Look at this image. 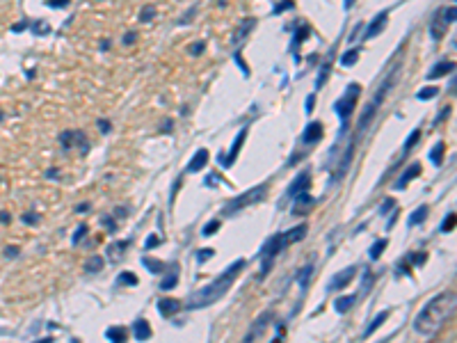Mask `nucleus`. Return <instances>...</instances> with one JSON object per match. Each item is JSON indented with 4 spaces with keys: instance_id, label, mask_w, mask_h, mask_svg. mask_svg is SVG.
I'll list each match as a JSON object with an SVG mask.
<instances>
[{
    "instance_id": "obj_1",
    "label": "nucleus",
    "mask_w": 457,
    "mask_h": 343,
    "mask_svg": "<svg viewBox=\"0 0 457 343\" xmlns=\"http://www.w3.org/2000/svg\"><path fill=\"white\" fill-rule=\"evenodd\" d=\"M455 313V293L444 291L439 295H434L430 302L423 307V311L416 316L414 330L421 336H434L441 327L446 325V320H450Z\"/></svg>"
},
{
    "instance_id": "obj_2",
    "label": "nucleus",
    "mask_w": 457,
    "mask_h": 343,
    "mask_svg": "<svg viewBox=\"0 0 457 343\" xmlns=\"http://www.w3.org/2000/svg\"><path fill=\"white\" fill-rule=\"evenodd\" d=\"M245 268V259H238V261H233L231 266L224 270L222 274H220L217 279H213V282L208 284V286L199 288L197 293H192V295L188 297V309H204V307H210L215 305L217 300H222L224 295H227L229 286L233 284V279L238 277V272Z\"/></svg>"
},
{
    "instance_id": "obj_3",
    "label": "nucleus",
    "mask_w": 457,
    "mask_h": 343,
    "mask_svg": "<svg viewBox=\"0 0 457 343\" xmlns=\"http://www.w3.org/2000/svg\"><path fill=\"white\" fill-rule=\"evenodd\" d=\"M398 71L400 69H393V71L389 73V76L382 80V85L377 87V92L373 94V99H371V103H368L366 108H363V112H361V117H359V131H366L368 126H371V121L375 119V115H377V110H380V105L384 103V99H386V94H389V90L393 87V82H396V78H398Z\"/></svg>"
},
{
    "instance_id": "obj_4",
    "label": "nucleus",
    "mask_w": 457,
    "mask_h": 343,
    "mask_svg": "<svg viewBox=\"0 0 457 343\" xmlns=\"http://www.w3.org/2000/svg\"><path fill=\"white\" fill-rule=\"evenodd\" d=\"M265 195H268V183L254 185L252 190H247V192L238 195V197H235V199H231V202H229V204L222 208V213H224V215H233V213H238V210L247 208V206H254V204L263 202V199H265Z\"/></svg>"
},
{
    "instance_id": "obj_5",
    "label": "nucleus",
    "mask_w": 457,
    "mask_h": 343,
    "mask_svg": "<svg viewBox=\"0 0 457 343\" xmlns=\"http://www.w3.org/2000/svg\"><path fill=\"white\" fill-rule=\"evenodd\" d=\"M359 94H361V85H359V82H350V85H347V90H345V94H343L341 99L334 103V112H336V115L343 119V131H345L350 115L355 112Z\"/></svg>"
},
{
    "instance_id": "obj_6",
    "label": "nucleus",
    "mask_w": 457,
    "mask_h": 343,
    "mask_svg": "<svg viewBox=\"0 0 457 343\" xmlns=\"http://www.w3.org/2000/svg\"><path fill=\"white\" fill-rule=\"evenodd\" d=\"M286 247H288L286 233H274V236H270V238L263 243V249H261L263 261H274V259H277Z\"/></svg>"
},
{
    "instance_id": "obj_7",
    "label": "nucleus",
    "mask_w": 457,
    "mask_h": 343,
    "mask_svg": "<svg viewBox=\"0 0 457 343\" xmlns=\"http://www.w3.org/2000/svg\"><path fill=\"white\" fill-rule=\"evenodd\" d=\"M355 274H357V266H350V268H345V270H341V272H336L332 277V282H329V291H343V288L347 286V284L355 279Z\"/></svg>"
},
{
    "instance_id": "obj_8",
    "label": "nucleus",
    "mask_w": 457,
    "mask_h": 343,
    "mask_svg": "<svg viewBox=\"0 0 457 343\" xmlns=\"http://www.w3.org/2000/svg\"><path fill=\"white\" fill-rule=\"evenodd\" d=\"M60 142H62V146H64L67 151L71 149L73 144L87 151V142H85V133H82V131H64V133L60 135Z\"/></svg>"
},
{
    "instance_id": "obj_9",
    "label": "nucleus",
    "mask_w": 457,
    "mask_h": 343,
    "mask_svg": "<svg viewBox=\"0 0 457 343\" xmlns=\"http://www.w3.org/2000/svg\"><path fill=\"white\" fill-rule=\"evenodd\" d=\"M322 124L320 121H309L307 124V128H304V133H302V142L304 144H316V142H320L322 140Z\"/></svg>"
},
{
    "instance_id": "obj_10",
    "label": "nucleus",
    "mask_w": 457,
    "mask_h": 343,
    "mask_svg": "<svg viewBox=\"0 0 457 343\" xmlns=\"http://www.w3.org/2000/svg\"><path fill=\"white\" fill-rule=\"evenodd\" d=\"M245 137H247V128H243L238 135H235V140H233V146H231V151H229V156L227 158H220V163L224 165V167H231V165L235 163V158H238V154H240V146H243V142H245Z\"/></svg>"
},
{
    "instance_id": "obj_11",
    "label": "nucleus",
    "mask_w": 457,
    "mask_h": 343,
    "mask_svg": "<svg viewBox=\"0 0 457 343\" xmlns=\"http://www.w3.org/2000/svg\"><path fill=\"white\" fill-rule=\"evenodd\" d=\"M309 183H311V179H309V174H299L297 179H295L293 183L288 185V190H286V197H288V199H295V197H297V195L307 192V190H309Z\"/></svg>"
},
{
    "instance_id": "obj_12",
    "label": "nucleus",
    "mask_w": 457,
    "mask_h": 343,
    "mask_svg": "<svg viewBox=\"0 0 457 343\" xmlns=\"http://www.w3.org/2000/svg\"><path fill=\"white\" fill-rule=\"evenodd\" d=\"M386 18H389V9H384V12L377 14V16L373 18V23L368 26V30L363 32V39H371V37H375V34H380L386 26Z\"/></svg>"
},
{
    "instance_id": "obj_13",
    "label": "nucleus",
    "mask_w": 457,
    "mask_h": 343,
    "mask_svg": "<svg viewBox=\"0 0 457 343\" xmlns=\"http://www.w3.org/2000/svg\"><path fill=\"white\" fill-rule=\"evenodd\" d=\"M355 142H357V137L350 142V146H347V149H345V154H343L341 167H336V172H334V181H341L343 176H345V172L350 169V165H352V154H355Z\"/></svg>"
},
{
    "instance_id": "obj_14",
    "label": "nucleus",
    "mask_w": 457,
    "mask_h": 343,
    "mask_svg": "<svg viewBox=\"0 0 457 343\" xmlns=\"http://www.w3.org/2000/svg\"><path fill=\"white\" fill-rule=\"evenodd\" d=\"M446 30H448V23L441 18V9H439L430 21V34H432V39H441L446 34Z\"/></svg>"
},
{
    "instance_id": "obj_15",
    "label": "nucleus",
    "mask_w": 457,
    "mask_h": 343,
    "mask_svg": "<svg viewBox=\"0 0 457 343\" xmlns=\"http://www.w3.org/2000/svg\"><path fill=\"white\" fill-rule=\"evenodd\" d=\"M421 174V165L419 163H414V165H409L405 172H402V176L396 181V190H405L407 188V183H409L411 179H416V176Z\"/></svg>"
},
{
    "instance_id": "obj_16",
    "label": "nucleus",
    "mask_w": 457,
    "mask_h": 343,
    "mask_svg": "<svg viewBox=\"0 0 457 343\" xmlns=\"http://www.w3.org/2000/svg\"><path fill=\"white\" fill-rule=\"evenodd\" d=\"M453 69H455V62H450V60L439 62V65H434V69L427 71V80H437V78L446 76V73H453Z\"/></svg>"
},
{
    "instance_id": "obj_17",
    "label": "nucleus",
    "mask_w": 457,
    "mask_h": 343,
    "mask_svg": "<svg viewBox=\"0 0 457 343\" xmlns=\"http://www.w3.org/2000/svg\"><path fill=\"white\" fill-rule=\"evenodd\" d=\"M256 26V18H249V21H243L240 23V28L238 30L233 32V37H231V44H233V46H240V41H243L245 37H247L249 32H252V28Z\"/></svg>"
},
{
    "instance_id": "obj_18",
    "label": "nucleus",
    "mask_w": 457,
    "mask_h": 343,
    "mask_svg": "<svg viewBox=\"0 0 457 343\" xmlns=\"http://www.w3.org/2000/svg\"><path fill=\"white\" fill-rule=\"evenodd\" d=\"M179 305H181V302H179V300H174V297H163V300L158 302V311H160V316H165V318L174 316V313L179 311Z\"/></svg>"
},
{
    "instance_id": "obj_19",
    "label": "nucleus",
    "mask_w": 457,
    "mask_h": 343,
    "mask_svg": "<svg viewBox=\"0 0 457 343\" xmlns=\"http://www.w3.org/2000/svg\"><path fill=\"white\" fill-rule=\"evenodd\" d=\"M272 316H274V313H272V311L263 313V316H261V318H258V320H256V325H254V327H252V332H249V334H247V339H245V341H254V339H256V336H261L263 327H268V325H270V323H268V320H272Z\"/></svg>"
},
{
    "instance_id": "obj_20",
    "label": "nucleus",
    "mask_w": 457,
    "mask_h": 343,
    "mask_svg": "<svg viewBox=\"0 0 457 343\" xmlns=\"http://www.w3.org/2000/svg\"><path fill=\"white\" fill-rule=\"evenodd\" d=\"M133 332H135V339L137 341H146V339H151V325L144 320V318H140V320H135V325H133Z\"/></svg>"
},
{
    "instance_id": "obj_21",
    "label": "nucleus",
    "mask_w": 457,
    "mask_h": 343,
    "mask_svg": "<svg viewBox=\"0 0 457 343\" xmlns=\"http://www.w3.org/2000/svg\"><path fill=\"white\" fill-rule=\"evenodd\" d=\"M206 163H208V151L206 149H199L194 154V158L190 160V165H188V172H201L206 167Z\"/></svg>"
},
{
    "instance_id": "obj_22",
    "label": "nucleus",
    "mask_w": 457,
    "mask_h": 343,
    "mask_svg": "<svg viewBox=\"0 0 457 343\" xmlns=\"http://www.w3.org/2000/svg\"><path fill=\"white\" fill-rule=\"evenodd\" d=\"M171 270H169V274H167V277L163 279V282H160V288H163V291H171V288L176 286V284H179V263H174V266H169Z\"/></svg>"
},
{
    "instance_id": "obj_23",
    "label": "nucleus",
    "mask_w": 457,
    "mask_h": 343,
    "mask_svg": "<svg viewBox=\"0 0 457 343\" xmlns=\"http://www.w3.org/2000/svg\"><path fill=\"white\" fill-rule=\"evenodd\" d=\"M359 300V295H343V297H338L336 302H334V309H336V313H345V311H350L352 309V305Z\"/></svg>"
},
{
    "instance_id": "obj_24",
    "label": "nucleus",
    "mask_w": 457,
    "mask_h": 343,
    "mask_svg": "<svg viewBox=\"0 0 457 343\" xmlns=\"http://www.w3.org/2000/svg\"><path fill=\"white\" fill-rule=\"evenodd\" d=\"M427 213H430V206H419V208L414 210V213L409 215V220H407V222H409V227H419V224H423L425 220H427Z\"/></svg>"
},
{
    "instance_id": "obj_25",
    "label": "nucleus",
    "mask_w": 457,
    "mask_h": 343,
    "mask_svg": "<svg viewBox=\"0 0 457 343\" xmlns=\"http://www.w3.org/2000/svg\"><path fill=\"white\" fill-rule=\"evenodd\" d=\"M130 240H119V243H112L110 247H107V256L112 259V261H119L121 256H124V247H128Z\"/></svg>"
},
{
    "instance_id": "obj_26",
    "label": "nucleus",
    "mask_w": 457,
    "mask_h": 343,
    "mask_svg": "<svg viewBox=\"0 0 457 343\" xmlns=\"http://www.w3.org/2000/svg\"><path fill=\"white\" fill-rule=\"evenodd\" d=\"M307 231H309V227L307 224H297V227H293L291 231H286V240H288V245L291 243H299V240H302L304 236H307Z\"/></svg>"
},
{
    "instance_id": "obj_27",
    "label": "nucleus",
    "mask_w": 457,
    "mask_h": 343,
    "mask_svg": "<svg viewBox=\"0 0 457 343\" xmlns=\"http://www.w3.org/2000/svg\"><path fill=\"white\" fill-rule=\"evenodd\" d=\"M444 151H446V142H437L434 146L430 149V160H432V165H437L439 167L441 163H444Z\"/></svg>"
},
{
    "instance_id": "obj_28",
    "label": "nucleus",
    "mask_w": 457,
    "mask_h": 343,
    "mask_svg": "<svg viewBox=\"0 0 457 343\" xmlns=\"http://www.w3.org/2000/svg\"><path fill=\"white\" fill-rule=\"evenodd\" d=\"M142 266L146 268L149 272H154V274H160V272H165V263L160 261V259H151V256H144L142 259Z\"/></svg>"
},
{
    "instance_id": "obj_29",
    "label": "nucleus",
    "mask_w": 457,
    "mask_h": 343,
    "mask_svg": "<svg viewBox=\"0 0 457 343\" xmlns=\"http://www.w3.org/2000/svg\"><path fill=\"white\" fill-rule=\"evenodd\" d=\"M311 274H313V261L307 263V266H304L302 270H299V274H297V286L302 288V291L309 286V279H311Z\"/></svg>"
},
{
    "instance_id": "obj_30",
    "label": "nucleus",
    "mask_w": 457,
    "mask_h": 343,
    "mask_svg": "<svg viewBox=\"0 0 457 343\" xmlns=\"http://www.w3.org/2000/svg\"><path fill=\"white\" fill-rule=\"evenodd\" d=\"M103 266H105V259H103L101 254H94V256L87 259L85 270L87 272H98V270H103Z\"/></svg>"
},
{
    "instance_id": "obj_31",
    "label": "nucleus",
    "mask_w": 457,
    "mask_h": 343,
    "mask_svg": "<svg viewBox=\"0 0 457 343\" xmlns=\"http://www.w3.org/2000/svg\"><path fill=\"white\" fill-rule=\"evenodd\" d=\"M386 318H389V311H380V313H377V316H375V318H373V320H371V325L366 327V332H363V336H371L373 332H375L377 327H380L382 323L386 320Z\"/></svg>"
},
{
    "instance_id": "obj_32",
    "label": "nucleus",
    "mask_w": 457,
    "mask_h": 343,
    "mask_svg": "<svg viewBox=\"0 0 457 343\" xmlns=\"http://www.w3.org/2000/svg\"><path fill=\"white\" fill-rule=\"evenodd\" d=\"M137 284H140V279L133 272H119V277H117V286H137Z\"/></svg>"
},
{
    "instance_id": "obj_33",
    "label": "nucleus",
    "mask_w": 457,
    "mask_h": 343,
    "mask_svg": "<svg viewBox=\"0 0 457 343\" xmlns=\"http://www.w3.org/2000/svg\"><path fill=\"white\" fill-rule=\"evenodd\" d=\"M357 60H359V48H350L347 53L341 55V67H352Z\"/></svg>"
},
{
    "instance_id": "obj_34",
    "label": "nucleus",
    "mask_w": 457,
    "mask_h": 343,
    "mask_svg": "<svg viewBox=\"0 0 457 343\" xmlns=\"http://www.w3.org/2000/svg\"><path fill=\"white\" fill-rule=\"evenodd\" d=\"M105 339L107 341H126V330L124 327H110L105 332Z\"/></svg>"
},
{
    "instance_id": "obj_35",
    "label": "nucleus",
    "mask_w": 457,
    "mask_h": 343,
    "mask_svg": "<svg viewBox=\"0 0 457 343\" xmlns=\"http://www.w3.org/2000/svg\"><path fill=\"white\" fill-rule=\"evenodd\" d=\"M386 245H389V240H386V238H380V240H377V243L371 247V259H380Z\"/></svg>"
},
{
    "instance_id": "obj_36",
    "label": "nucleus",
    "mask_w": 457,
    "mask_h": 343,
    "mask_svg": "<svg viewBox=\"0 0 457 343\" xmlns=\"http://www.w3.org/2000/svg\"><path fill=\"white\" fill-rule=\"evenodd\" d=\"M373 282H375V274H373L371 270H363V279H361V293H368L373 288Z\"/></svg>"
},
{
    "instance_id": "obj_37",
    "label": "nucleus",
    "mask_w": 457,
    "mask_h": 343,
    "mask_svg": "<svg viewBox=\"0 0 457 343\" xmlns=\"http://www.w3.org/2000/svg\"><path fill=\"white\" fill-rule=\"evenodd\" d=\"M329 71H332V62H325V65H322V73H318V80H316V87L318 90H320L322 85H325L327 82V78H329Z\"/></svg>"
},
{
    "instance_id": "obj_38",
    "label": "nucleus",
    "mask_w": 457,
    "mask_h": 343,
    "mask_svg": "<svg viewBox=\"0 0 457 343\" xmlns=\"http://www.w3.org/2000/svg\"><path fill=\"white\" fill-rule=\"evenodd\" d=\"M154 18H156V7H154V5H146V7L142 9V14H140V21L149 23V21H154Z\"/></svg>"
},
{
    "instance_id": "obj_39",
    "label": "nucleus",
    "mask_w": 457,
    "mask_h": 343,
    "mask_svg": "<svg viewBox=\"0 0 457 343\" xmlns=\"http://www.w3.org/2000/svg\"><path fill=\"white\" fill-rule=\"evenodd\" d=\"M437 94H439V87H423V90H421L416 96H419L421 101H427V99H434Z\"/></svg>"
},
{
    "instance_id": "obj_40",
    "label": "nucleus",
    "mask_w": 457,
    "mask_h": 343,
    "mask_svg": "<svg viewBox=\"0 0 457 343\" xmlns=\"http://www.w3.org/2000/svg\"><path fill=\"white\" fill-rule=\"evenodd\" d=\"M455 220H457V218H455V213H448V215H446L444 224H441V231H444V233L453 231V229H455Z\"/></svg>"
},
{
    "instance_id": "obj_41",
    "label": "nucleus",
    "mask_w": 457,
    "mask_h": 343,
    "mask_svg": "<svg viewBox=\"0 0 457 343\" xmlns=\"http://www.w3.org/2000/svg\"><path fill=\"white\" fill-rule=\"evenodd\" d=\"M419 137H421V131H419V128H414V131H411V135L407 137V142H405V149H402V151H405V154H407V151H409L411 146H414L416 142H419Z\"/></svg>"
},
{
    "instance_id": "obj_42",
    "label": "nucleus",
    "mask_w": 457,
    "mask_h": 343,
    "mask_svg": "<svg viewBox=\"0 0 457 343\" xmlns=\"http://www.w3.org/2000/svg\"><path fill=\"white\" fill-rule=\"evenodd\" d=\"M213 254H215V249L204 247V249H199V252H197V261H199V263H204V261H208V259L213 256Z\"/></svg>"
},
{
    "instance_id": "obj_43",
    "label": "nucleus",
    "mask_w": 457,
    "mask_h": 343,
    "mask_svg": "<svg viewBox=\"0 0 457 343\" xmlns=\"http://www.w3.org/2000/svg\"><path fill=\"white\" fill-rule=\"evenodd\" d=\"M85 236H87V224H80V227L76 229V233H73L71 243H73V245H78V243H80V238H85Z\"/></svg>"
},
{
    "instance_id": "obj_44",
    "label": "nucleus",
    "mask_w": 457,
    "mask_h": 343,
    "mask_svg": "<svg viewBox=\"0 0 457 343\" xmlns=\"http://www.w3.org/2000/svg\"><path fill=\"white\" fill-rule=\"evenodd\" d=\"M441 18H444L446 23H455V7H448V9H441Z\"/></svg>"
},
{
    "instance_id": "obj_45",
    "label": "nucleus",
    "mask_w": 457,
    "mask_h": 343,
    "mask_svg": "<svg viewBox=\"0 0 457 343\" xmlns=\"http://www.w3.org/2000/svg\"><path fill=\"white\" fill-rule=\"evenodd\" d=\"M32 28H34V34H48V30H51V26L46 21H37Z\"/></svg>"
},
{
    "instance_id": "obj_46",
    "label": "nucleus",
    "mask_w": 457,
    "mask_h": 343,
    "mask_svg": "<svg viewBox=\"0 0 457 343\" xmlns=\"http://www.w3.org/2000/svg\"><path fill=\"white\" fill-rule=\"evenodd\" d=\"M391 208H396V202H393V199L389 197V199H384V202H382V206H380V215H389V210Z\"/></svg>"
},
{
    "instance_id": "obj_47",
    "label": "nucleus",
    "mask_w": 457,
    "mask_h": 343,
    "mask_svg": "<svg viewBox=\"0 0 457 343\" xmlns=\"http://www.w3.org/2000/svg\"><path fill=\"white\" fill-rule=\"evenodd\" d=\"M217 229H220V220H213V222H208V224H206V227H204V231H201V233H204V236H210V233H215V231H217Z\"/></svg>"
},
{
    "instance_id": "obj_48",
    "label": "nucleus",
    "mask_w": 457,
    "mask_h": 343,
    "mask_svg": "<svg viewBox=\"0 0 457 343\" xmlns=\"http://www.w3.org/2000/svg\"><path fill=\"white\" fill-rule=\"evenodd\" d=\"M158 245H160V236L151 233V236L146 238V243H144V249H154V247H158Z\"/></svg>"
},
{
    "instance_id": "obj_49",
    "label": "nucleus",
    "mask_w": 457,
    "mask_h": 343,
    "mask_svg": "<svg viewBox=\"0 0 457 343\" xmlns=\"http://www.w3.org/2000/svg\"><path fill=\"white\" fill-rule=\"evenodd\" d=\"M101 224H103V227H107V231H110V233L117 229L115 220H112V218H107V215H103V218H101Z\"/></svg>"
},
{
    "instance_id": "obj_50",
    "label": "nucleus",
    "mask_w": 457,
    "mask_h": 343,
    "mask_svg": "<svg viewBox=\"0 0 457 343\" xmlns=\"http://www.w3.org/2000/svg\"><path fill=\"white\" fill-rule=\"evenodd\" d=\"M309 37V28H299V32H297V37H295V41H293V48L297 46L299 41H304V39Z\"/></svg>"
},
{
    "instance_id": "obj_51",
    "label": "nucleus",
    "mask_w": 457,
    "mask_h": 343,
    "mask_svg": "<svg viewBox=\"0 0 457 343\" xmlns=\"http://www.w3.org/2000/svg\"><path fill=\"white\" fill-rule=\"evenodd\" d=\"M204 48H206L204 41H197V44H192V46H190V53H192V55H201V53H204Z\"/></svg>"
},
{
    "instance_id": "obj_52",
    "label": "nucleus",
    "mask_w": 457,
    "mask_h": 343,
    "mask_svg": "<svg viewBox=\"0 0 457 343\" xmlns=\"http://www.w3.org/2000/svg\"><path fill=\"white\" fill-rule=\"evenodd\" d=\"M69 3H71V0H46L48 7H67Z\"/></svg>"
},
{
    "instance_id": "obj_53",
    "label": "nucleus",
    "mask_w": 457,
    "mask_h": 343,
    "mask_svg": "<svg viewBox=\"0 0 457 343\" xmlns=\"http://www.w3.org/2000/svg\"><path fill=\"white\" fill-rule=\"evenodd\" d=\"M448 115H450V105H448V108H444V110H441L439 115H437V119H434V126H437V124H441V121H444V119H446V117H448Z\"/></svg>"
},
{
    "instance_id": "obj_54",
    "label": "nucleus",
    "mask_w": 457,
    "mask_h": 343,
    "mask_svg": "<svg viewBox=\"0 0 457 343\" xmlns=\"http://www.w3.org/2000/svg\"><path fill=\"white\" fill-rule=\"evenodd\" d=\"M135 39H137V30H130V32H126V34H124V44H126V46H130V44L135 41Z\"/></svg>"
},
{
    "instance_id": "obj_55",
    "label": "nucleus",
    "mask_w": 457,
    "mask_h": 343,
    "mask_svg": "<svg viewBox=\"0 0 457 343\" xmlns=\"http://www.w3.org/2000/svg\"><path fill=\"white\" fill-rule=\"evenodd\" d=\"M98 131H101V133H110V131H112L110 121H107V119H101V121H98Z\"/></svg>"
},
{
    "instance_id": "obj_56",
    "label": "nucleus",
    "mask_w": 457,
    "mask_h": 343,
    "mask_svg": "<svg viewBox=\"0 0 457 343\" xmlns=\"http://www.w3.org/2000/svg\"><path fill=\"white\" fill-rule=\"evenodd\" d=\"M293 7V3L291 0H286V3H281V5H277V7H274V14H281L284 9H291Z\"/></svg>"
},
{
    "instance_id": "obj_57",
    "label": "nucleus",
    "mask_w": 457,
    "mask_h": 343,
    "mask_svg": "<svg viewBox=\"0 0 457 343\" xmlns=\"http://www.w3.org/2000/svg\"><path fill=\"white\" fill-rule=\"evenodd\" d=\"M313 103H316V96L311 94V96L307 99V112H311V110H313Z\"/></svg>"
},
{
    "instance_id": "obj_58",
    "label": "nucleus",
    "mask_w": 457,
    "mask_h": 343,
    "mask_svg": "<svg viewBox=\"0 0 457 343\" xmlns=\"http://www.w3.org/2000/svg\"><path fill=\"white\" fill-rule=\"evenodd\" d=\"M23 220H26V222H30V224H34V222H39V215H23Z\"/></svg>"
},
{
    "instance_id": "obj_59",
    "label": "nucleus",
    "mask_w": 457,
    "mask_h": 343,
    "mask_svg": "<svg viewBox=\"0 0 457 343\" xmlns=\"http://www.w3.org/2000/svg\"><path fill=\"white\" fill-rule=\"evenodd\" d=\"M90 208V204H80V206H76V213H82V210H87Z\"/></svg>"
},
{
    "instance_id": "obj_60",
    "label": "nucleus",
    "mask_w": 457,
    "mask_h": 343,
    "mask_svg": "<svg viewBox=\"0 0 457 343\" xmlns=\"http://www.w3.org/2000/svg\"><path fill=\"white\" fill-rule=\"evenodd\" d=\"M5 254H7V256H16V247H7V252H5Z\"/></svg>"
},
{
    "instance_id": "obj_61",
    "label": "nucleus",
    "mask_w": 457,
    "mask_h": 343,
    "mask_svg": "<svg viewBox=\"0 0 457 343\" xmlns=\"http://www.w3.org/2000/svg\"><path fill=\"white\" fill-rule=\"evenodd\" d=\"M48 179H57V169H48Z\"/></svg>"
},
{
    "instance_id": "obj_62",
    "label": "nucleus",
    "mask_w": 457,
    "mask_h": 343,
    "mask_svg": "<svg viewBox=\"0 0 457 343\" xmlns=\"http://www.w3.org/2000/svg\"><path fill=\"white\" fill-rule=\"evenodd\" d=\"M352 3H355V0H345V7H352Z\"/></svg>"
}]
</instances>
